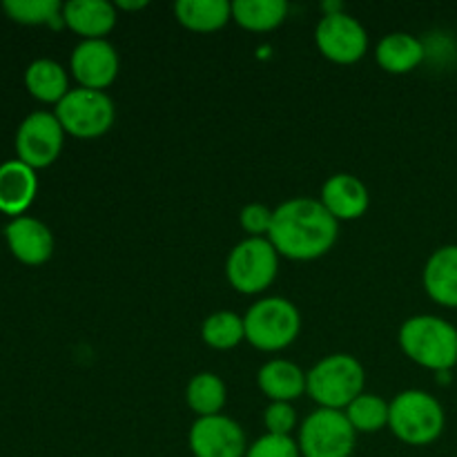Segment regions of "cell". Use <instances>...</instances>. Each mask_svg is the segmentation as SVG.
I'll return each instance as SVG.
<instances>
[{
	"mask_svg": "<svg viewBox=\"0 0 457 457\" xmlns=\"http://www.w3.org/2000/svg\"><path fill=\"white\" fill-rule=\"evenodd\" d=\"M339 221L321 205L320 199L297 196L284 201L272 214L270 244L279 257L293 262H312L324 257L337 244Z\"/></svg>",
	"mask_w": 457,
	"mask_h": 457,
	"instance_id": "6da1fadb",
	"label": "cell"
},
{
	"mask_svg": "<svg viewBox=\"0 0 457 457\" xmlns=\"http://www.w3.org/2000/svg\"><path fill=\"white\" fill-rule=\"evenodd\" d=\"M400 346L404 355L428 370L453 369L457 364V328L437 315H415L402 324Z\"/></svg>",
	"mask_w": 457,
	"mask_h": 457,
	"instance_id": "7a4b0ae2",
	"label": "cell"
},
{
	"mask_svg": "<svg viewBox=\"0 0 457 457\" xmlns=\"http://www.w3.org/2000/svg\"><path fill=\"white\" fill-rule=\"evenodd\" d=\"M364 366L346 353L324 357L306 373V393L320 409L346 411L364 393Z\"/></svg>",
	"mask_w": 457,
	"mask_h": 457,
	"instance_id": "3957f363",
	"label": "cell"
},
{
	"mask_svg": "<svg viewBox=\"0 0 457 457\" xmlns=\"http://www.w3.org/2000/svg\"><path fill=\"white\" fill-rule=\"evenodd\" d=\"M446 415L440 402L427 391H402L391 402L388 428L397 440L409 446L433 445L445 433Z\"/></svg>",
	"mask_w": 457,
	"mask_h": 457,
	"instance_id": "277c9868",
	"label": "cell"
},
{
	"mask_svg": "<svg viewBox=\"0 0 457 457\" xmlns=\"http://www.w3.org/2000/svg\"><path fill=\"white\" fill-rule=\"evenodd\" d=\"M245 339L263 353H277L295 344L302 333V312L290 299L266 297L244 315Z\"/></svg>",
	"mask_w": 457,
	"mask_h": 457,
	"instance_id": "5b68a950",
	"label": "cell"
},
{
	"mask_svg": "<svg viewBox=\"0 0 457 457\" xmlns=\"http://www.w3.org/2000/svg\"><path fill=\"white\" fill-rule=\"evenodd\" d=\"M277 272H279V253L268 237H248L228 254L226 277L237 293H263L272 286Z\"/></svg>",
	"mask_w": 457,
	"mask_h": 457,
	"instance_id": "8992f818",
	"label": "cell"
},
{
	"mask_svg": "<svg viewBox=\"0 0 457 457\" xmlns=\"http://www.w3.org/2000/svg\"><path fill=\"white\" fill-rule=\"evenodd\" d=\"M58 123L65 134L76 138H96L110 132L114 125L116 110L112 98L105 92L87 87H76L67 92V96L54 110Z\"/></svg>",
	"mask_w": 457,
	"mask_h": 457,
	"instance_id": "52a82bcc",
	"label": "cell"
},
{
	"mask_svg": "<svg viewBox=\"0 0 457 457\" xmlns=\"http://www.w3.org/2000/svg\"><path fill=\"white\" fill-rule=\"evenodd\" d=\"M302 457H351L357 445V431L344 411L317 409L299 428Z\"/></svg>",
	"mask_w": 457,
	"mask_h": 457,
	"instance_id": "ba28073f",
	"label": "cell"
},
{
	"mask_svg": "<svg viewBox=\"0 0 457 457\" xmlns=\"http://www.w3.org/2000/svg\"><path fill=\"white\" fill-rule=\"evenodd\" d=\"M315 43L328 61L339 65H353L369 52V34L364 25L342 9L321 18L315 29Z\"/></svg>",
	"mask_w": 457,
	"mask_h": 457,
	"instance_id": "9c48e42d",
	"label": "cell"
},
{
	"mask_svg": "<svg viewBox=\"0 0 457 457\" xmlns=\"http://www.w3.org/2000/svg\"><path fill=\"white\" fill-rule=\"evenodd\" d=\"M65 141V129L52 112H31L16 132L18 161L31 170L49 168L58 159Z\"/></svg>",
	"mask_w": 457,
	"mask_h": 457,
	"instance_id": "30bf717a",
	"label": "cell"
},
{
	"mask_svg": "<svg viewBox=\"0 0 457 457\" xmlns=\"http://www.w3.org/2000/svg\"><path fill=\"white\" fill-rule=\"evenodd\" d=\"M187 445L195 457H245L248 453L244 428L228 415L196 420L187 433Z\"/></svg>",
	"mask_w": 457,
	"mask_h": 457,
	"instance_id": "8fae6325",
	"label": "cell"
},
{
	"mask_svg": "<svg viewBox=\"0 0 457 457\" xmlns=\"http://www.w3.org/2000/svg\"><path fill=\"white\" fill-rule=\"evenodd\" d=\"M70 67L80 87L105 92V87H110L119 76L120 61L114 45L105 38L80 40L71 52Z\"/></svg>",
	"mask_w": 457,
	"mask_h": 457,
	"instance_id": "7c38bea8",
	"label": "cell"
},
{
	"mask_svg": "<svg viewBox=\"0 0 457 457\" xmlns=\"http://www.w3.org/2000/svg\"><path fill=\"white\" fill-rule=\"evenodd\" d=\"M4 239L13 257L25 266H43L54 254V235L34 217H16L4 228Z\"/></svg>",
	"mask_w": 457,
	"mask_h": 457,
	"instance_id": "4fadbf2b",
	"label": "cell"
},
{
	"mask_svg": "<svg viewBox=\"0 0 457 457\" xmlns=\"http://www.w3.org/2000/svg\"><path fill=\"white\" fill-rule=\"evenodd\" d=\"M320 201L337 221H353L364 217L370 205V195L364 181L355 174L337 172L326 179Z\"/></svg>",
	"mask_w": 457,
	"mask_h": 457,
	"instance_id": "5bb4252c",
	"label": "cell"
},
{
	"mask_svg": "<svg viewBox=\"0 0 457 457\" xmlns=\"http://www.w3.org/2000/svg\"><path fill=\"white\" fill-rule=\"evenodd\" d=\"M38 179L36 170L22 161H4L0 165V212L9 217H22L36 199Z\"/></svg>",
	"mask_w": 457,
	"mask_h": 457,
	"instance_id": "9a60e30c",
	"label": "cell"
},
{
	"mask_svg": "<svg viewBox=\"0 0 457 457\" xmlns=\"http://www.w3.org/2000/svg\"><path fill=\"white\" fill-rule=\"evenodd\" d=\"M62 22L83 40L105 38L116 25V7L105 0H70L62 4Z\"/></svg>",
	"mask_w": 457,
	"mask_h": 457,
	"instance_id": "2e32d148",
	"label": "cell"
},
{
	"mask_svg": "<svg viewBox=\"0 0 457 457\" xmlns=\"http://www.w3.org/2000/svg\"><path fill=\"white\" fill-rule=\"evenodd\" d=\"M424 290L436 303L457 308V245H442L424 266Z\"/></svg>",
	"mask_w": 457,
	"mask_h": 457,
	"instance_id": "e0dca14e",
	"label": "cell"
},
{
	"mask_svg": "<svg viewBox=\"0 0 457 457\" xmlns=\"http://www.w3.org/2000/svg\"><path fill=\"white\" fill-rule=\"evenodd\" d=\"M257 384L272 402H293L306 393V373L295 361L270 360L259 369Z\"/></svg>",
	"mask_w": 457,
	"mask_h": 457,
	"instance_id": "ac0fdd59",
	"label": "cell"
},
{
	"mask_svg": "<svg viewBox=\"0 0 457 457\" xmlns=\"http://www.w3.org/2000/svg\"><path fill=\"white\" fill-rule=\"evenodd\" d=\"M427 56V49L420 38L406 31H393L386 34L375 47L378 65L388 74H409Z\"/></svg>",
	"mask_w": 457,
	"mask_h": 457,
	"instance_id": "d6986e66",
	"label": "cell"
},
{
	"mask_svg": "<svg viewBox=\"0 0 457 457\" xmlns=\"http://www.w3.org/2000/svg\"><path fill=\"white\" fill-rule=\"evenodd\" d=\"M174 16L186 29L210 34L226 27L232 18V3L228 0H179Z\"/></svg>",
	"mask_w": 457,
	"mask_h": 457,
	"instance_id": "ffe728a7",
	"label": "cell"
},
{
	"mask_svg": "<svg viewBox=\"0 0 457 457\" xmlns=\"http://www.w3.org/2000/svg\"><path fill=\"white\" fill-rule=\"evenodd\" d=\"M25 87L43 103H61L70 92V79L61 62L52 58H38L25 71Z\"/></svg>",
	"mask_w": 457,
	"mask_h": 457,
	"instance_id": "44dd1931",
	"label": "cell"
},
{
	"mask_svg": "<svg viewBox=\"0 0 457 457\" xmlns=\"http://www.w3.org/2000/svg\"><path fill=\"white\" fill-rule=\"evenodd\" d=\"M288 16L286 0H235L232 21L248 31H270Z\"/></svg>",
	"mask_w": 457,
	"mask_h": 457,
	"instance_id": "7402d4cb",
	"label": "cell"
},
{
	"mask_svg": "<svg viewBox=\"0 0 457 457\" xmlns=\"http://www.w3.org/2000/svg\"><path fill=\"white\" fill-rule=\"evenodd\" d=\"M228 400V388L219 375L199 373L187 382L186 402L199 418L221 415Z\"/></svg>",
	"mask_w": 457,
	"mask_h": 457,
	"instance_id": "603a6c76",
	"label": "cell"
},
{
	"mask_svg": "<svg viewBox=\"0 0 457 457\" xmlns=\"http://www.w3.org/2000/svg\"><path fill=\"white\" fill-rule=\"evenodd\" d=\"M201 337L214 351H230L237 348L245 339L244 317L230 311H219L205 317L201 326Z\"/></svg>",
	"mask_w": 457,
	"mask_h": 457,
	"instance_id": "cb8c5ba5",
	"label": "cell"
},
{
	"mask_svg": "<svg viewBox=\"0 0 457 457\" xmlns=\"http://www.w3.org/2000/svg\"><path fill=\"white\" fill-rule=\"evenodd\" d=\"M346 418L357 433H378L388 427L391 404L373 393H361L355 402L346 406Z\"/></svg>",
	"mask_w": 457,
	"mask_h": 457,
	"instance_id": "d4e9b609",
	"label": "cell"
},
{
	"mask_svg": "<svg viewBox=\"0 0 457 457\" xmlns=\"http://www.w3.org/2000/svg\"><path fill=\"white\" fill-rule=\"evenodd\" d=\"M4 13L21 25L61 27L62 4L58 0H4Z\"/></svg>",
	"mask_w": 457,
	"mask_h": 457,
	"instance_id": "484cf974",
	"label": "cell"
},
{
	"mask_svg": "<svg viewBox=\"0 0 457 457\" xmlns=\"http://www.w3.org/2000/svg\"><path fill=\"white\" fill-rule=\"evenodd\" d=\"M245 457H302L299 445L290 436H272L266 433L248 446Z\"/></svg>",
	"mask_w": 457,
	"mask_h": 457,
	"instance_id": "4316f807",
	"label": "cell"
},
{
	"mask_svg": "<svg viewBox=\"0 0 457 457\" xmlns=\"http://www.w3.org/2000/svg\"><path fill=\"white\" fill-rule=\"evenodd\" d=\"M263 422L272 436H290L297 428V411L290 402H272L263 413Z\"/></svg>",
	"mask_w": 457,
	"mask_h": 457,
	"instance_id": "83f0119b",
	"label": "cell"
},
{
	"mask_svg": "<svg viewBox=\"0 0 457 457\" xmlns=\"http://www.w3.org/2000/svg\"><path fill=\"white\" fill-rule=\"evenodd\" d=\"M272 214L275 210H270L263 204H248L241 208L239 212V223L248 237H268L272 228Z\"/></svg>",
	"mask_w": 457,
	"mask_h": 457,
	"instance_id": "f1b7e54d",
	"label": "cell"
},
{
	"mask_svg": "<svg viewBox=\"0 0 457 457\" xmlns=\"http://www.w3.org/2000/svg\"><path fill=\"white\" fill-rule=\"evenodd\" d=\"M145 4L147 3H123V0H120L119 7L120 9H143V7H145Z\"/></svg>",
	"mask_w": 457,
	"mask_h": 457,
	"instance_id": "f546056e",
	"label": "cell"
}]
</instances>
